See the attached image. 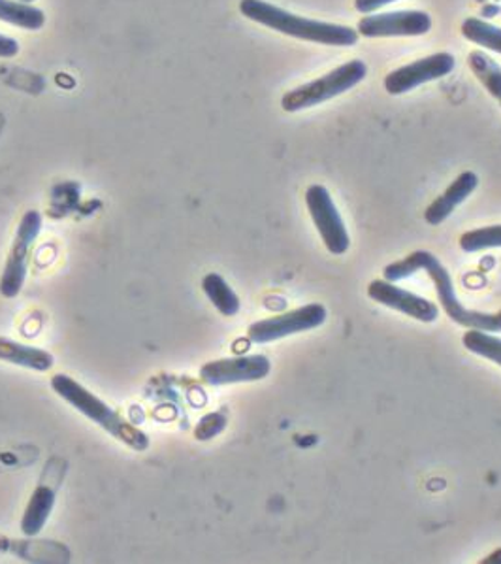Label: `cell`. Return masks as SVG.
I'll use <instances>...</instances> for the list:
<instances>
[{"instance_id": "4", "label": "cell", "mask_w": 501, "mask_h": 564, "mask_svg": "<svg viewBox=\"0 0 501 564\" xmlns=\"http://www.w3.org/2000/svg\"><path fill=\"white\" fill-rule=\"evenodd\" d=\"M366 76L368 66L364 61H347L346 65L334 68L325 76L286 91L281 99V108L285 112L294 113L323 105L326 100L336 99L339 95L351 91Z\"/></svg>"}, {"instance_id": "16", "label": "cell", "mask_w": 501, "mask_h": 564, "mask_svg": "<svg viewBox=\"0 0 501 564\" xmlns=\"http://www.w3.org/2000/svg\"><path fill=\"white\" fill-rule=\"evenodd\" d=\"M203 289L209 302L214 304L215 308L219 310V314L225 315V317H235L240 312V299L228 285L225 278L211 272L208 276H204Z\"/></svg>"}, {"instance_id": "25", "label": "cell", "mask_w": 501, "mask_h": 564, "mask_svg": "<svg viewBox=\"0 0 501 564\" xmlns=\"http://www.w3.org/2000/svg\"><path fill=\"white\" fill-rule=\"evenodd\" d=\"M21 2H29V4H31V2H33V0H21Z\"/></svg>"}, {"instance_id": "6", "label": "cell", "mask_w": 501, "mask_h": 564, "mask_svg": "<svg viewBox=\"0 0 501 564\" xmlns=\"http://www.w3.org/2000/svg\"><path fill=\"white\" fill-rule=\"evenodd\" d=\"M307 210L312 214L313 224L319 230L326 250L333 256H344L349 250V232L339 216L330 193L325 185L313 184L306 191Z\"/></svg>"}, {"instance_id": "13", "label": "cell", "mask_w": 501, "mask_h": 564, "mask_svg": "<svg viewBox=\"0 0 501 564\" xmlns=\"http://www.w3.org/2000/svg\"><path fill=\"white\" fill-rule=\"evenodd\" d=\"M477 185H479L477 174L469 171L462 172V174L456 177L455 182L445 189V193L439 195V197L426 208V212H424L426 224L434 225V227L442 225L443 221L455 212L456 206H460V204L477 189Z\"/></svg>"}, {"instance_id": "8", "label": "cell", "mask_w": 501, "mask_h": 564, "mask_svg": "<svg viewBox=\"0 0 501 564\" xmlns=\"http://www.w3.org/2000/svg\"><path fill=\"white\" fill-rule=\"evenodd\" d=\"M66 463L53 457L47 463L44 473L40 476L39 487L34 489L33 497L26 505L25 513L21 518V531L25 536H36L47 519L52 516L55 497L59 491L61 481L65 478Z\"/></svg>"}, {"instance_id": "3", "label": "cell", "mask_w": 501, "mask_h": 564, "mask_svg": "<svg viewBox=\"0 0 501 564\" xmlns=\"http://www.w3.org/2000/svg\"><path fill=\"white\" fill-rule=\"evenodd\" d=\"M52 388L63 401L68 402L87 420L97 423L100 429H105L106 433H110L113 438L123 442L124 446L131 447L134 452H145L150 447V438L138 426L124 420L123 415L108 406L105 401H100L97 394H92L70 376H53Z\"/></svg>"}, {"instance_id": "24", "label": "cell", "mask_w": 501, "mask_h": 564, "mask_svg": "<svg viewBox=\"0 0 501 564\" xmlns=\"http://www.w3.org/2000/svg\"><path fill=\"white\" fill-rule=\"evenodd\" d=\"M492 563H501V550L500 552H495L494 555H490L487 561H484V564H492Z\"/></svg>"}, {"instance_id": "23", "label": "cell", "mask_w": 501, "mask_h": 564, "mask_svg": "<svg viewBox=\"0 0 501 564\" xmlns=\"http://www.w3.org/2000/svg\"><path fill=\"white\" fill-rule=\"evenodd\" d=\"M20 53V44L10 36L0 34V59H12Z\"/></svg>"}, {"instance_id": "22", "label": "cell", "mask_w": 501, "mask_h": 564, "mask_svg": "<svg viewBox=\"0 0 501 564\" xmlns=\"http://www.w3.org/2000/svg\"><path fill=\"white\" fill-rule=\"evenodd\" d=\"M392 2H396V0H355V8H357V12L370 15V13H375L386 4H392Z\"/></svg>"}, {"instance_id": "14", "label": "cell", "mask_w": 501, "mask_h": 564, "mask_svg": "<svg viewBox=\"0 0 501 564\" xmlns=\"http://www.w3.org/2000/svg\"><path fill=\"white\" fill-rule=\"evenodd\" d=\"M0 361L10 362L15 367L29 368L36 372H47L53 367V355L46 349L25 346L20 341L0 338Z\"/></svg>"}, {"instance_id": "9", "label": "cell", "mask_w": 501, "mask_h": 564, "mask_svg": "<svg viewBox=\"0 0 501 564\" xmlns=\"http://www.w3.org/2000/svg\"><path fill=\"white\" fill-rule=\"evenodd\" d=\"M432 29V18L421 10L370 13L358 21L357 33L364 39H392V36H423Z\"/></svg>"}, {"instance_id": "1", "label": "cell", "mask_w": 501, "mask_h": 564, "mask_svg": "<svg viewBox=\"0 0 501 564\" xmlns=\"http://www.w3.org/2000/svg\"><path fill=\"white\" fill-rule=\"evenodd\" d=\"M418 270H424L436 288L437 299L442 302V308L450 319L466 328H477V330H487V333H501V310L495 314L487 312H477L462 306L455 293V283L450 278L449 270L445 269L439 259L429 251H413L410 256L392 263L384 269L383 276L386 282H400L405 278L417 274Z\"/></svg>"}, {"instance_id": "15", "label": "cell", "mask_w": 501, "mask_h": 564, "mask_svg": "<svg viewBox=\"0 0 501 564\" xmlns=\"http://www.w3.org/2000/svg\"><path fill=\"white\" fill-rule=\"evenodd\" d=\"M0 21L25 31H40L46 25V13L21 0H0Z\"/></svg>"}, {"instance_id": "18", "label": "cell", "mask_w": 501, "mask_h": 564, "mask_svg": "<svg viewBox=\"0 0 501 564\" xmlns=\"http://www.w3.org/2000/svg\"><path fill=\"white\" fill-rule=\"evenodd\" d=\"M464 39L473 42L477 46L487 47L490 52L500 53L501 55V29L500 26L490 25L487 21L479 18H468L462 23Z\"/></svg>"}, {"instance_id": "5", "label": "cell", "mask_w": 501, "mask_h": 564, "mask_svg": "<svg viewBox=\"0 0 501 564\" xmlns=\"http://www.w3.org/2000/svg\"><path fill=\"white\" fill-rule=\"evenodd\" d=\"M42 229V216L39 212H25L21 217L20 227L13 238L12 248L8 253L7 267L0 278V293L7 299L20 295L23 283L29 272V261H31V250H33L34 240L39 238Z\"/></svg>"}, {"instance_id": "11", "label": "cell", "mask_w": 501, "mask_h": 564, "mask_svg": "<svg viewBox=\"0 0 501 564\" xmlns=\"http://www.w3.org/2000/svg\"><path fill=\"white\" fill-rule=\"evenodd\" d=\"M272 370V362L264 355H243L209 361L200 368V380L208 386H232L264 380Z\"/></svg>"}, {"instance_id": "2", "label": "cell", "mask_w": 501, "mask_h": 564, "mask_svg": "<svg viewBox=\"0 0 501 564\" xmlns=\"http://www.w3.org/2000/svg\"><path fill=\"white\" fill-rule=\"evenodd\" d=\"M240 12L243 18L272 31L323 46L349 47L358 42V33L351 26L306 20L264 0H241Z\"/></svg>"}, {"instance_id": "21", "label": "cell", "mask_w": 501, "mask_h": 564, "mask_svg": "<svg viewBox=\"0 0 501 564\" xmlns=\"http://www.w3.org/2000/svg\"><path fill=\"white\" fill-rule=\"evenodd\" d=\"M225 426H227V415L221 414V412H215V414L206 415V417H203L200 423L196 425V440L206 442V440L215 438L217 434H221L222 431H225Z\"/></svg>"}, {"instance_id": "17", "label": "cell", "mask_w": 501, "mask_h": 564, "mask_svg": "<svg viewBox=\"0 0 501 564\" xmlns=\"http://www.w3.org/2000/svg\"><path fill=\"white\" fill-rule=\"evenodd\" d=\"M469 70L473 73L481 86L494 97L501 106V66L490 59L487 53L471 52L468 55Z\"/></svg>"}, {"instance_id": "19", "label": "cell", "mask_w": 501, "mask_h": 564, "mask_svg": "<svg viewBox=\"0 0 501 564\" xmlns=\"http://www.w3.org/2000/svg\"><path fill=\"white\" fill-rule=\"evenodd\" d=\"M464 348L471 354L484 357L489 361L495 362L501 367V338L490 335L487 330H477V328H468V333L462 336Z\"/></svg>"}, {"instance_id": "7", "label": "cell", "mask_w": 501, "mask_h": 564, "mask_svg": "<svg viewBox=\"0 0 501 564\" xmlns=\"http://www.w3.org/2000/svg\"><path fill=\"white\" fill-rule=\"evenodd\" d=\"M326 322V308L323 304H307L302 308L286 312V314L274 315L262 322H257L249 327L248 338L253 344H270L281 340L286 336L306 333L317 328Z\"/></svg>"}, {"instance_id": "10", "label": "cell", "mask_w": 501, "mask_h": 564, "mask_svg": "<svg viewBox=\"0 0 501 564\" xmlns=\"http://www.w3.org/2000/svg\"><path fill=\"white\" fill-rule=\"evenodd\" d=\"M455 57L450 53H434V55H428L424 59L415 61L411 65L392 70L384 78V91L389 95H404V93L417 89L423 84L449 76L455 70Z\"/></svg>"}, {"instance_id": "20", "label": "cell", "mask_w": 501, "mask_h": 564, "mask_svg": "<svg viewBox=\"0 0 501 564\" xmlns=\"http://www.w3.org/2000/svg\"><path fill=\"white\" fill-rule=\"evenodd\" d=\"M460 248L466 253L501 248V225L481 227V229L468 230L460 237Z\"/></svg>"}, {"instance_id": "12", "label": "cell", "mask_w": 501, "mask_h": 564, "mask_svg": "<svg viewBox=\"0 0 501 564\" xmlns=\"http://www.w3.org/2000/svg\"><path fill=\"white\" fill-rule=\"evenodd\" d=\"M368 296L381 306L402 312L417 322L434 323L439 315V308L434 302L426 301L423 296L413 295L410 291L396 288L394 283L386 282V280L371 282L368 288Z\"/></svg>"}]
</instances>
